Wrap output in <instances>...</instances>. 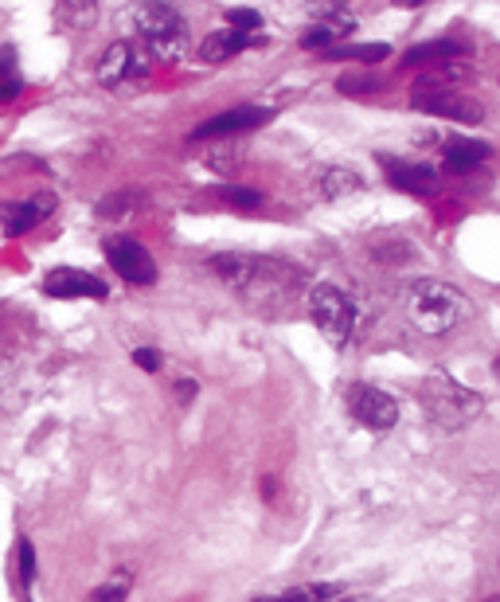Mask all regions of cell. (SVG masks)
Wrapping results in <instances>:
<instances>
[{"instance_id": "obj_21", "label": "cell", "mask_w": 500, "mask_h": 602, "mask_svg": "<svg viewBox=\"0 0 500 602\" xmlns=\"http://www.w3.org/2000/svg\"><path fill=\"white\" fill-rule=\"evenodd\" d=\"M312 20L337 27L340 36H349L352 27H356V16L349 12V4H312Z\"/></svg>"}, {"instance_id": "obj_6", "label": "cell", "mask_w": 500, "mask_h": 602, "mask_svg": "<svg viewBox=\"0 0 500 602\" xmlns=\"http://www.w3.org/2000/svg\"><path fill=\"white\" fill-rule=\"evenodd\" d=\"M149 64L152 55L145 52L137 39H117V44H110L106 52H102L99 67H94V79H99L102 87H122L125 79L149 71Z\"/></svg>"}, {"instance_id": "obj_31", "label": "cell", "mask_w": 500, "mask_h": 602, "mask_svg": "<svg viewBox=\"0 0 500 602\" xmlns=\"http://www.w3.org/2000/svg\"><path fill=\"white\" fill-rule=\"evenodd\" d=\"M485 602H500V599H497V594H492V599H485Z\"/></svg>"}, {"instance_id": "obj_15", "label": "cell", "mask_w": 500, "mask_h": 602, "mask_svg": "<svg viewBox=\"0 0 500 602\" xmlns=\"http://www.w3.org/2000/svg\"><path fill=\"white\" fill-rule=\"evenodd\" d=\"M465 52H469V44H462V39H430V44H419L402 55V67H422L430 64V59L442 64V59H457V55Z\"/></svg>"}, {"instance_id": "obj_9", "label": "cell", "mask_w": 500, "mask_h": 602, "mask_svg": "<svg viewBox=\"0 0 500 602\" xmlns=\"http://www.w3.org/2000/svg\"><path fill=\"white\" fill-rule=\"evenodd\" d=\"M411 106L434 117H454L462 126H477L485 117L481 102L469 99V94H457V90H414Z\"/></svg>"}, {"instance_id": "obj_18", "label": "cell", "mask_w": 500, "mask_h": 602, "mask_svg": "<svg viewBox=\"0 0 500 602\" xmlns=\"http://www.w3.org/2000/svg\"><path fill=\"white\" fill-rule=\"evenodd\" d=\"M329 59H360V64H379V59H387L391 55V47L387 44H337L329 47Z\"/></svg>"}, {"instance_id": "obj_26", "label": "cell", "mask_w": 500, "mask_h": 602, "mask_svg": "<svg viewBox=\"0 0 500 602\" xmlns=\"http://www.w3.org/2000/svg\"><path fill=\"white\" fill-rule=\"evenodd\" d=\"M16 559H20V579H24V587H32L36 583V548H32V539H20Z\"/></svg>"}, {"instance_id": "obj_10", "label": "cell", "mask_w": 500, "mask_h": 602, "mask_svg": "<svg viewBox=\"0 0 500 602\" xmlns=\"http://www.w3.org/2000/svg\"><path fill=\"white\" fill-rule=\"evenodd\" d=\"M44 294L63 297V302H71V297H94V302H106L110 286L99 279V274H90V270L59 266L44 279Z\"/></svg>"}, {"instance_id": "obj_8", "label": "cell", "mask_w": 500, "mask_h": 602, "mask_svg": "<svg viewBox=\"0 0 500 602\" xmlns=\"http://www.w3.org/2000/svg\"><path fill=\"white\" fill-rule=\"evenodd\" d=\"M270 117H274V106H259V102H250V106H235V110H224V114L207 117L200 122L188 141H215V137H231V134H250V129L266 126Z\"/></svg>"}, {"instance_id": "obj_12", "label": "cell", "mask_w": 500, "mask_h": 602, "mask_svg": "<svg viewBox=\"0 0 500 602\" xmlns=\"http://www.w3.org/2000/svg\"><path fill=\"white\" fill-rule=\"evenodd\" d=\"M384 172L399 192H411V196H434L438 192V169L434 164H419V161H399V157H379Z\"/></svg>"}, {"instance_id": "obj_13", "label": "cell", "mask_w": 500, "mask_h": 602, "mask_svg": "<svg viewBox=\"0 0 500 602\" xmlns=\"http://www.w3.org/2000/svg\"><path fill=\"white\" fill-rule=\"evenodd\" d=\"M259 44H262L259 32H235V27H219V32H212V36L200 44V55H204V64H227V59H235L239 52L259 47Z\"/></svg>"}, {"instance_id": "obj_2", "label": "cell", "mask_w": 500, "mask_h": 602, "mask_svg": "<svg viewBox=\"0 0 500 602\" xmlns=\"http://www.w3.org/2000/svg\"><path fill=\"white\" fill-rule=\"evenodd\" d=\"M134 27L152 59H161V64H184L188 59L192 32H188V20L177 4H137Z\"/></svg>"}, {"instance_id": "obj_17", "label": "cell", "mask_w": 500, "mask_h": 602, "mask_svg": "<svg viewBox=\"0 0 500 602\" xmlns=\"http://www.w3.org/2000/svg\"><path fill=\"white\" fill-rule=\"evenodd\" d=\"M340 587L337 583H302L294 591H282V594H266V599H254V602H337L340 599Z\"/></svg>"}, {"instance_id": "obj_27", "label": "cell", "mask_w": 500, "mask_h": 602, "mask_svg": "<svg viewBox=\"0 0 500 602\" xmlns=\"http://www.w3.org/2000/svg\"><path fill=\"white\" fill-rule=\"evenodd\" d=\"M129 207H134V192H114V196L99 204V216H122Z\"/></svg>"}, {"instance_id": "obj_19", "label": "cell", "mask_w": 500, "mask_h": 602, "mask_svg": "<svg viewBox=\"0 0 500 602\" xmlns=\"http://www.w3.org/2000/svg\"><path fill=\"white\" fill-rule=\"evenodd\" d=\"M20 90H24V75L16 67V52H0V102H12L20 99Z\"/></svg>"}, {"instance_id": "obj_20", "label": "cell", "mask_w": 500, "mask_h": 602, "mask_svg": "<svg viewBox=\"0 0 500 602\" xmlns=\"http://www.w3.org/2000/svg\"><path fill=\"white\" fill-rule=\"evenodd\" d=\"M129 587H134V576H129L125 567H117V571L106 579V583L94 587V591H90V599H87V602H125V594H129Z\"/></svg>"}, {"instance_id": "obj_16", "label": "cell", "mask_w": 500, "mask_h": 602, "mask_svg": "<svg viewBox=\"0 0 500 602\" xmlns=\"http://www.w3.org/2000/svg\"><path fill=\"white\" fill-rule=\"evenodd\" d=\"M364 189V177L352 169H344V164H329V169L321 172V192L329 200H340V196H352V192Z\"/></svg>"}, {"instance_id": "obj_23", "label": "cell", "mask_w": 500, "mask_h": 602, "mask_svg": "<svg viewBox=\"0 0 500 602\" xmlns=\"http://www.w3.org/2000/svg\"><path fill=\"white\" fill-rule=\"evenodd\" d=\"M59 16L63 24H90V20H99V4L94 0H67V4H59Z\"/></svg>"}, {"instance_id": "obj_5", "label": "cell", "mask_w": 500, "mask_h": 602, "mask_svg": "<svg viewBox=\"0 0 500 602\" xmlns=\"http://www.w3.org/2000/svg\"><path fill=\"white\" fill-rule=\"evenodd\" d=\"M349 411H352V419L372 434H387L395 423H399V404L387 396L384 387H375V384L349 387Z\"/></svg>"}, {"instance_id": "obj_30", "label": "cell", "mask_w": 500, "mask_h": 602, "mask_svg": "<svg viewBox=\"0 0 500 602\" xmlns=\"http://www.w3.org/2000/svg\"><path fill=\"white\" fill-rule=\"evenodd\" d=\"M196 391H200L196 379H177V399H180V404H192V399H196Z\"/></svg>"}, {"instance_id": "obj_11", "label": "cell", "mask_w": 500, "mask_h": 602, "mask_svg": "<svg viewBox=\"0 0 500 602\" xmlns=\"http://www.w3.org/2000/svg\"><path fill=\"white\" fill-rule=\"evenodd\" d=\"M52 212H55L52 192H36L32 200H9V204H0V224H4L9 235H24L44 224Z\"/></svg>"}, {"instance_id": "obj_3", "label": "cell", "mask_w": 500, "mask_h": 602, "mask_svg": "<svg viewBox=\"0 0 500 602\" xmlns=\"http://www.w3.org/2000/svg\"><path fill=\"white\" fill-rule=\"evenodd\" d=\"M419 399L427 407L430 423L442 427V431H462L485 411V399L469 387H462L457 379H450L446 372H434V376L422 379Z\"/></svg>"}, {"instance_id": "obj_22", "label": "cell", "mask_w": 500, "mask_h": 602, "mask_svg": "<svg viewBox=\"0 0 500 602\" xmlns=\"http://www.w3.org/2000/svg\"><path fill=\"white\" fill-rule=\"evenodd\" d=\"M337 39H344V36L337 32V27H329V24H312V27H305L297 44H302L305 52H312V47H317V52H329V47H337Z\"/></svg>"}, {"instance_id": "obj_1", "label": "cell", "mask_w": 500, "mask_h": 602, "mask_svg": "<svg viewBox=\"0 0 500 602\" xmlns=\"http://www.w3.org/2000/svg\"><path fill=\"white\" fill-rule=\"evenodd\" d=\"M469 297L450 282L422 279L407 289V317L422 337H446L469 317Z\"/></svg>"}, {"instance_id": "obj_24", "label": "cell", "mask_w": 500, "mask_h": 602, "mask_svg": "<svg viewBox=\"0 0 500 602\" xmlns=\"http://www.w3.org/2000/svg\"><path fill=\"white\" fill-rule=\"evenodd\" d=\"M215 196L224 200V204H235V207H259L262 204V192L259 189H231V184H224V189L215 192Z\"/></svg>"}, {"instance_id": "obj_28", "label": "cell", "mask_w": 500, "mask_h": 602, "mask_svg": "<svg viewBox=\"0 0 500 602\" xmlns=\"http://www.w3.org/2000/svg\"><path fill=\"white\" fill-rule=\"evenodd\" d=\"M134 364L141 372H161V364H164V356L157 349H137L134 352Z\"/></svg>"}, {"instance_id": "obj_25", "label": "cell", "mask_w": 500, "mask_h": 602, "mask_svg": "<svg viewBox=\"0 0 500 602\" xmlns=\"http://www.w3.org/2000/svg\"><path fill=\"white\" fill-rule=\"evenodd\" d=\"M227 27H235V32H259L262 12L259 9H231L227 12Z\"/></svg>"}, {"instance_id": "obj_4", "label": "cell", "mask_w": 500, "mask_h": 602, "mask_svg": "<svg viewBox=\"0 0 500 602\" xmlns=\"http://www.w3.org/2000/svg\"><path fill=\"white\" fill-rule=\"evenodd\" d=\"M309 317L332 349H344L352 341V329H356V302L332 282H321V286L309 289Z\"/></svg>"}, {"instance_id": "obj_14", "label": "cell", "mask_w": 500, "mask_h": 602, "mask_svg": "<svg viewBox=\"0 0 500 602\" xmlns=\"http://www.w3.org/2000/svg\"><path fill=\"white\" fill-rule=\"evenodd\" d=\"M485 161H489V145L469 141V137L446 141V149H442V164H446L450 172H469V169H477V164H485Z\"/></svg>"}, {"instance_id": "obj_29", "label": "cell", "mask_w": 500, "mask_h": 602, "mask_svg": "<svg viewBox=\"0 0 500 602\" xmlns=\"http://www.w3.org/2000/svg\"><path fill=\"white\" fill-rule=\"evenodd\" d=\"M337 87L344 94H364V90H375V79H340Z\"/></svg>"}, {"instance_id": "obj_7", "label": "cell", "mask_w": 500, "mask_h": 602, "mask_svg": "<svg viewBox=\"0 0 500 602\" xmlns=\"http://www.w3.org/2000/svg\"><path fill=\"white\" fill-rule=\"evenodd\" d=\"M102 251H106L110 266H114L129 286H152V282H157V262H152V254L145 251L137 239H129V235L106 239Z\"/></svg>"}]
</instances>
